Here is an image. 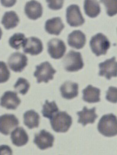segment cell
Instances as JSON below:
<instances>
[{
  "instance_id": "1",
  "label": "cell",
  "mask_w": 117,
  "mask_h": 155,
  "mask_svg": "<svg viewBox=\"0 0 117 155\" xmlns=\"http://www.w3.org/2000/svg\"><path fill=\"white\" fill-rule=\"evenodd\" d=\"M98 130L101 134L105 137L117 136V116L112 114L103 115L98 123Z\"/></svg>"
},
{
  "instance_id": "2",
  "label": "cell",
  "mask_w": 117,
  "mask_h": 155,
  "mask_svg": "<svg viewBox=\"0 0 117 155\" xmlns=\"http://www.w3.org/2000/svg\"><path fill=\"white\" fill-rule=\"evenodd\" d=\"M73 120L66 112H58L50 119L52 128L56 133H64L68 131Z\"/></svg>"
},
{
  "instance_id": "3",
  "label": "cell",
  "mask_w": 117,
  "mask_h": 155,
  "mask_svg": "<svg viewBox=\"0 0 117 155\" xmlns=\"http://www.w3.org/2000/svg\"><path fill=\"white\" fill-rule=\"evenodd\" d=\"M64 68L67 72H77L84 67V63L80 53L70 51L62 60Z\"/></svg>"
},
{
  "instance_id": "4",
  "label": "cell",
  "mask_w": 117,
  "mask_h": 155,
  "mask_svg": "<svg viewBox=\"0 0 117 155\" xmlns=\"http://www.w3.org/2000/svg\"><path fill=\"white\" fill-rule=\"evenodd\" d=\"M110 46L111 44L109 39L102 33H99L93 36L90 41L91 50L96 56L105 55Z\"/></svg>"
},
{
  "instance_id": "5",
  "label": "cell",
  "mask_w": 117,
  "mask_h": 155,
  "mask_svg": "<svg viewBox=\"0 0 117 155\" xmlns=\"http://www.w3.org/2000/svg\"><path fill=\"white\" fill-rule=\"evenodd\" d=\"M56 72L48 61H45L36 66L34 77L37 78V82L38 84L43 82L48 83L49 81L54 79V75Z\"/></svg>"
},
{
  "instance_id": "6",
  "label": "cell",
  "mask_w": 117,
  "mask_h": 155,
  "mask_svg": "<svg viewBox=\"0 0 117 155\" xmlns=\"http://www.w3.org/2000/svg\"><path fill=\"white\" fill-rule=\"evenodd\" d=\"M66 19L68 25L72 27L81 26L85 22L79 7L76 4L71 5L67 7Z\"/></svg>"
},
{
  "instance_id": "7",
  "label": "cell",
  "mask_w": 117,
  "mask_h": 155,
  "mask_svg": "<svg viewBox=\"0 0 117 155\" xmlns=\"http://www.w3.org/2000/svg\"><path fill=\"white\" fill-rule=\"evenodd\" d=\"M19 124L16 116L11 114H5L0 116V133L5 136L9 135Z\"/></svg>"
},
{
  "instance_id": "8",
  "label": "cell",
  "mask_w": 117,
  "mask_h": 155,
  "mask_svg": "<svg viewBox=\"0 0 117 155\" xmlns=\"http://www.w3.org/2000/svg\"><path fill=\"white\" fill-rule=\"evenodd\" d=\"M66 50L65 44L61 39L53 38L48 42V52L52 58H62L65 54Z\"/></svg>"
},
{
  "instance_id": "9",
  "label": "cell",
  "mask_w": 117,
  "mask_h": 155,
  "mask_svg": "<svg viewBox=\"0 0 117 155\" xmlns=\"http://www.w3.org/2000/svg\"><path fill=\"white\" fill-rule=\"evenodd\" d=\"M100 69L99 76L105 77L110 80L112 77H117V61L116 58L108 59L99 64Z\"/></svg>"
},
{
  "instance_id": "10",
  "label": "cell",
  "mask_w": 117,
  "mask_h": 155,
  "mask_svg": "<svg viewBox=\"0 0 117 155\" xmlns=\"http://www.w3.org/2000/svg\"><path fill=\"white\" fill-rule=\"evenodd\" d=\"M27 58L20 52L13 53L8 60V64L11 70L15 72H22L27 65Z\"/></svg>"
},
{
  "instance_id": "11",
  "label": "cell",
  "mask_w": 117,
  "mask_h": 155,
  "mask_svg": "<svg viewBox=\"0 0 117 155\" xmlns=\"http://www.w3.org/2000/svg\"><path fill=\"white\" fill-rule=\"evenodd\" d=\"M54 136L45 130H41L39 133L35 135L34 143L40 150H45L53 146Z\"/></svg>"
},
{
  "instance_id": "12",
  "label": "cell",
  "mask_w": 117,
  "mask_h": 155,
  "mask_svg": "<svg viewBox=\"0 0 117 155\" xmlns=\"http://www.w3.org/2000/svg\"><path fill=\"white\" fill-rule=\"evenodd\" d=\"M21 103L16 92L8 91L0 98V105L8 110H16Z\"/></svg>"
},
{
  "instance_id": "13",
  "label": "cell",
  "mask_w": 117,
  "mask_h": 155,
  "mask_svg": "<svg viewBox=\"0 0 117 155\" xmlns=\"http://www.w3.org/2000/svg\"><path fill=\"white\" fill-rule=\"evenodd\" d=\"M23 51L32 56H36L41 53L43 47L42 41L36 37H30L26 38L23 46Z\"/></svg>"
},
{
  "instance_id": "14",
  "label": "cell",
  "mask_w": 117,
  "mask_h": 155,
  "mask_svg": "<svg viewBox=\"0 0 117 155\" xmlns=\"http://www.w3.org/2000/svg\"><path fill=\"white\" fill-rule=\"evenodd\" d=\"M24 12L29 19L36 20L42 16L43 8L41 4L38 1L32 0L26 4Z\"/></svg>"
},
{
  "instance_id": "15",
  "label": "cell",
  "mask_w": 117,
  "mask_h": 155,
  "mask_svg": "<svg viewBox=\"0 0 117 155\" xmlns=\"http://www.w3.org/2000/svg\"><path fill=\"white\" fill-rule=\"evenodd\" d=\"M86 35L81 31L76 30L68 35V45L76 49H81L86 44Z\"/></svg>"
},
{
  "instance_id": "16",
  "label": "cell",
  "mask_w": 117,
  "mask_h": 155,
  "mask_svg": "<svg viewBox=\"0 0 117 155\" xmlns=\"http://www.w3.org/2000/svg\"><path fill=\"white\" fill-rule=\"evenodd\" d=\"M78 84L71 81L65 82L60 87L62 97L67 100L77 97L78 94Z\"/></svg>"
},
{
  "instance_id": "17",
  "label": "cell",
  "mask_w": 117,
  "mask_h": 155,
  "mask_svg": "<svg viewBox=\"0 0 117 155\" xmlns=\"http://www.w3.org/2000/svg\"><path fill=\"white\" fill-rule=\"evenodd\" d=\"M78 122L81 124L83 126H86L88 124H93L98 117L96 114V107L88 109L87 107H84L83 110L78 112Z\"/></svg>"
},
{
  "instance_id": "18",
  "label": "cell",
  "mask_w": 117,
  "mask_h": 155,
  "mask_svg": "<svg viewBox=\"0 0 117 155\" xmlns=\"http://www.w3.org/2000/svg\"><path fill=\"white\" fill-rule=\"evenodd\" d=\"M64 28V25L60 18H54L48 19L45 23V31L49 34L59 35Z\"/></svg>"
},
{
  "instance_id": "19",
  "label": "cell",
  "mask_w": 117,
  "mask_h": 155,
  "mask_svg": "<svg viewBox=\"0 0 117 155\" xmlns=\"http://www.w3.org/2000/svg\"><path fill=\"white\" fill-rule=\"evenodd\" d=\"M11 140L14 146L21 147L28 143L29 136L24 128L17 127L11 133Z\"/></svg>"
},
{
  "instance_id": "20",
  "label": "cell",
  "mask_w": 117,
  "mask_h": 155,
  "mask_svg": "<svg viewBox=\"0 0 117 155\" xmlns=\"http://www.w3.org/2000/svg\"><path fill=\"white\" fill-rule=\"evenodd\" d=\"M83 100L89 103H98L100 101V90L91 85H89L83 90Z\"/></svg>"
},
{
  "instance_id": "21",
  "label": "cell",
  "mask_w": 117,
  "mask_h": 155,
  "mask_svg": "<svg viewBox=\"0 0 117 155\" xmlns=\"http://www.w3.org/2000/svg\"><path fill=\"white\" fill-rule=\"evenodd\" d=\"M19 21V18L16 13L14 11H10L5 13L2 17L1 23L6 29H11L16 28Z\"/></svg>"
},
{
  "instance_id": "22",
  "label": "cell",
  "mask_w": 117,
  "mask_h": 155,
  "mask_svg": "<svg viewBox=\"0 0 117 155\" xmlns=\"http://www.w3.org/2000/svg\"><path fill=\"white\" fill-rule=\"evenodd\" d=\"M84 10L86 15L91 18H95L100 13V7L97 0H84Z\"/></svg>"
},
{
  "instance_id": "23",
  "label": "cell",
  "mask_w": 117,
  "mask_h": 155,
  "mask_svg": "<svg viewBox=\"0 0 117 155\" xmlns=\"http://www.w3.org/2000/svg\"><path fill=\"white\" fill-rule=\"evenodd\" d=\"M24 124L29 129L38 128L39 125L40 116L33 110L26 112L23 115Z\"/></svg>"
},
{
  "instance_id": "24",
  "label": "cell",
  "mask_w": 117,
  "mask_h": 155,
  "mask_svg": "<svg viewBox=\"0 0 117 155\" xmlns=\"http://www.w3.org/2000/svg\"><path fill=\"white\" fill-rule=\"evenodd\" d=\"M58 111V107L54 101L50 103L46 100L45 104L43 105L42 113L43 117L51 119L53 115H54Z\"/></svg>"
},
{
  "instance_id": "25",
  "label": "cell",
  "mask_w": 117,
  "mask_h": 155,
  "mask_svg": "<svg viewBox=\"0 0 117 155\" xmlns=\"http://www.w3.org/2000/svg\"><path fill=\"white\" fill-rule=\"evenodd\" d=\"M26 39L25 35L23 34L16 33L10 37L9 44L12 48L16 50H19L21 47H23Z\"/></svg>"
},
{
  "instance_id": "26",
  "label": "cell",
  "mask_w": 117,
  "mask_h": 155,
  "mask_svg": "<svg viewBox=\"0 0 117 155\" xmlns=\"http://www.w3.org/2000/svg\"><path fill=\"white\" fill-rule=\"evenodd\" d=\"M30 84L28 81L23 78H20L15 84L14 87L16 91L20 94L25 95L30 88Z\"/></svg>"
},
{
  "instance_id": "27",
  "label": "cell",
  "mask_w": 117,
  "mask_h": 155,
  "mask_svg": "<svg viewBox=\"0 0 117 155\" xmlns=\"http://www.w3.org/2000/svg\"><path fill=\"white\" fill-rule=\"evenodd\" d=\"M100 2L105 5L107 15L109 16H114L117 15V0H100Z\"/></svg>"
},
{
  "instance_id": "28",
  "label": "cell",
  "mask_w": 117,
  "mask_h": 155,
  "mask_svg": "<svg viewBox=\"0 0 117 155\" xmlns=\"http://www.w3.org/2000/svg\"><path fill=\"white\" fill-rule=\"evenodd\" d=\"M10 77V71L4 61H0V84L6 82Z\"/></svg>"
},
{
  "instance_id": "29",
  "label": "cell",
  "mask_w": 117,
  "mask_h": 155,
  "mask_svg": "<svg viewBox=\"0 0 117 155\" xmlns=\"http://www.w3.org/2000/svg\"><path fill=\"white\" fill-rule=\"evenodd\" d=\"M106 98L108 101L116 103L117 101V88L114 87H110L106 92Z\"/></svg>"
},
{
  "instance_id": "30",
  "label": "cell",
  "mask_w": 117,
  "mask_h": 155,
  "mask_svg": "<svg viewBox=\"0 0 117 155\" xmlns=\"http://www.w3.org/2000/svg\"><path fill=\"white\" fill-rule=\"evenodd\" d=\"M48 7L53 10H58L62 8L64 0H46Z\"/></svg>"
},
{
  "instance_id": "31",
  "label": "cell",
  "mask_w": 117,
  "mask_h": 155,
  "mask_svg": "<svg viewBox=\"0 0 117 155\" xmlns=\"http://www.w3.org/2000/svg\"><path fill=\"white\" fill-rule=\"evenodd\" d=\"M13 155V151L11 147L7 145L0 146V155Z\"/></svg>"
},
{
  "instance_id": "32",
  "label": "cell",
  "mask_w": 117,
  "mask_h": 155,
  "mask_svg": "<svg viewBox=\"0 0 117 155\" xmlns=\"http://www.w3.org/2000/svg\"><path fill=\"white\" fill-rule=\"evenodd\" d=\"M17 0H1L2 5L5 7H13L16 3Z\"/></svg>"
},
{
  "instance_id": "33",
  "label": "cell",
  "mask_w": 117,
  "mask_h": 155,
  "mask_svg": "<svg viewBox=\"0 0 117 155\" xmlns=\"http://www.w3.org/2000/svg\"><path fill=\"white\" fill-rule=\"evenodd\" d=\"M2 30H1V29L0 28V39H1V37H2Z\"/></svg>"
}]
</instances>
